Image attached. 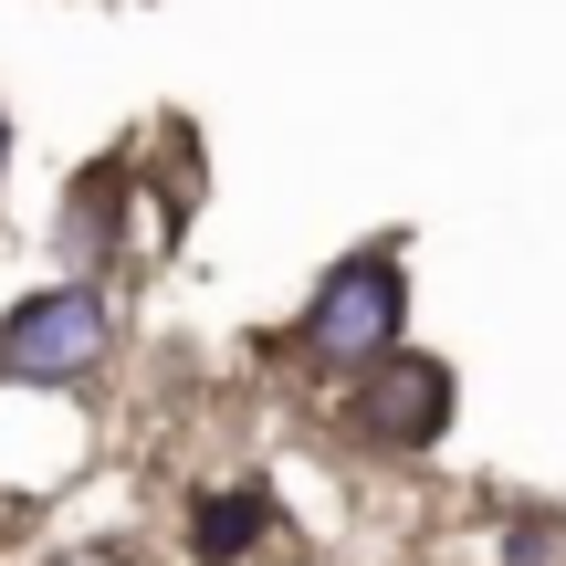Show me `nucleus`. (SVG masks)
Returning <instances> with one entry per match:
<instances>
[{"label":"nucleus","mask_w":566,"mask_h":566,"mask_svg":"<svg viewBox=\"0 0 566 566\" xmlns=\"http://www.w3.org/2000/svg\"><path fill=\"white\" fill-rule=\"evenodd\" d=\"M399 315H409V283H399V252H346L336 273L315 283V304H304V325H294V346L304 357H325V367H378L388 346H399Z\"/></svg>","instance_id":"f257e3e1"},{"label":"nucleus","mask_w":566,"mask_h":566,"mask_svg":"<svg viewBox=\"0 0 566 566\" xmlns=\"http://www.w3.org/2000/svg\"><path fill=\"white\" fill-rule=\"evenodd\" d=\"M105 357H116V315H105V294H84V283L21 294L11 315H0V378L11 388H74V378H95Z\"/></svg>","instance_id":"f03ea898"},{"label":"nucleus","mask_w":566,"mask_h":566,"mask_svg":"<svg viewBox=\"0 0 566 566\" xmlns=\"http://www.w3.org/2000/svg\"><path fill=\"white\" fill-rule=\"evenodd\" d=\"M346 430H357L367 451H430V441L451 430V367H441V357H409V346H388L378 367H357Z\"/></svg>","instance_id":"7ed1b4c3"},{"label":"nucleus","mask_w":566,"mask_h":566,"mask_svg":"<svg viewBox=\"0 0 566 566\" xmlns=\"http://www.w3.org/2000/svg\"><path fill=\"white\" fill-rule=\"evenodd\" d=\"M263 535H273V493L263 483H221V493L189 504V556L200 566H242Z\"/></svg>","instance_id":"20e7f679"},{"label":"nucleus","mask_w":566,"mask_h":566,"mask_svg":"<svg viewBox=\"0 0 566 566\" xmlns=\"http://www.w3.org/2000/svg\"><path fill=\"white\" fill-rule=\"evenodd\" d=\"M514 566H566V525H514Z\"/></svg>","instance_id":"39448f33"},{"label":"nucleus","mask_w":566,"mask_h":566,"mask_svg":"<svg viewBox=\"0 0 566 566\" xmlns=\"http://www.w3.org/2000/svg\"><path fill=\"white\" fill-rule=\"evenodd\" d=\"M53 566H137V556H116V546H74V556H53Z\"/></svg>","instance_id":"423d86ee"},{"label":"nucleus","mask_w":566,"mask_h":566,"mask_svg":"<svg viewBox=\"0 0 566 566\" xmlns=\"http://www.w3.org/2000/svg\"><path fill=\"white\" fill-rule=\"evenodd\" d=\"M0 158H11V116H0Z\"/></svg>","instance_id":"0eeeda50"}]
</instances>
